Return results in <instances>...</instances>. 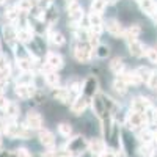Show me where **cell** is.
<instances>
[{
	"mask_svg": "<svg viewBox=\"0 0 157 157\" xmlns=\"http://www.w3.org/2000/svg\"><path fill=\"white\" fill-rule=\"evenodd\" d=\"M94 55V49L91 47V44L86 41V39H77V43L74 46V58L82 63V64H86L91 61Z\"/></svg>",
	"mask_w": 157,
	"mask_h": 157,
	"instance_id": "cell-1",
	"label": "cell"
},
{
	"mask_svg": "<svg viewBox=\"0 0 157 157\" xmlns=\"http://www.w3.org/2000/svg\"><path fill=\"white\" fill-rule=\"evenodd\" d=\"M66 151L69 154V157H77V155H82L85 151H88V141L78 135L75 138H72L68 145H66Z\"/></svg>",
	"mask_w": 157,
	"mask_h": 157,
	"instance_id": "cell-2",
	"label": "cell"
},
{
	"mask_svg": "<svg viewBox=\"0 0 157 157\" xmlns=\"http://www.w3.org/2000/svg\"><path fill=\"white\" fill-rule=\"evenodd\" d=\"M5 134L11 138H29L30 137V129L27 126H21L14 121H10L6 123V129H5Z\"/></svg>",
	"mask_w": 157,
	"mask_h": 157,
	"instance_id": "cell-3",
	"label": "cell"
},
{
	"mask_svg": "<svg viewBox=\"0 0 157 157\" xmlns=\"http://www.w3.org/2000/svg\"><path fill=\"white\" fill-rule=\"evenodd\" d=\"M66 11H68V19H69V22L74 25V27L82 22V19H83V8H82V5L78 3L77 0H71V2H68Z\"/></svg>",
	"mask_w": 157,
	"mask_h": 157,
	"instance_id": "cell-4",
	"label": "cell"
},
{
	"mask_svg": "<svg viewBox=\"0 0 157 157\" xmlns=\"http://www.w3.org/2000/svg\"><path fill=\"white\" fill-rule=\"evenodd\" d=\"M126 126L129 129H143L146 126L145 113H138V112L130 110V113H127V116H126Z\"/></svg>",
	"mask_w": 157,
	"mask_h": 157,
	"instance_id": "cell-5",
	"label": "cell"
},
{
	"mask_svg": "<svg viewBox=\"0 0 157 157\" xmlns=\"http://www.w3.org/2000/svg\"><path fill=\"white\" fill-rule=\"evenodd\" d=\"M98 91H99V80L94 75H90L82 85V94L86 96L88 99H93L98 94Z\"/></svg>",
	"mask_w": 157,
	"mask_h": 157,
	"instance_id": "cell-6",
	"label": "cell"
},
{
	"mask_svg": "<svg viewBox=\"0 0 157 157\" xmlns=\"http://www.w3.org/2000/svg\"><path fill=\"white\" fill-rule=\"evenodd\" d=\"M64 66V60L60 54L57 52H49L46 57V66L44 69H54V71H60Z\"/></svg>",
	"mask_w": 157,
	"mask_h": 157,
	"instance_id": "cell-7",
	"label": "cell"
},
{
	"mask_svg": "<svg viewBox=\"0 0 157 157\" xmlns=\"http://www.w3.org/2000/svg\"><path fill=\"white\" fill-rule=\"evenodd\" d=\"M88 30L93 32L96 35H101V32L104 30V21H102V14L91 11L88 14Z\"/></svg>",
	"mask_w": 157,
	"mask_h": 157,
	"instance_id": "cell-8",
	"label": "cell"
},
{
	"mask_svg": "<svg viewBox=\"0 0 157 157\" xmlns=\"http://www.w3.org/2000/svg\"><path fill=\"white\" fill-rule=\"evenodd\" d=\"M36 86L35 85H16L14 88V94L22 99V101H27V99H32L35 94H36Z\"/></svg>",
	"mask_w": 157,
	"mask_h": 157,
	"instance_id": "cell-9",
	"label": "cell"
},
{
	"mask_svg": "<svg viewBox=\"0 0 157 157\" xmlns=\"http://www.w3.org/2000/svg\"><path fill=\"white\" fill-rule=\"evenodd\" d=\"M25 126L30 130H39L43 129V116L35 110H30L27 115V120H25Z\"/></svg>",
	"mask_w": 157,
	"mask_h": 157,
	"instance_id": "cell-10",
	"label": "cell"
},
{
	"mask_svg": "<svg viewBox=\"0 0 157 157\" xmlns=\"http://www.w3.org/2000/svg\"><path fill=\"white\" fill-rule=\"evenodd\" d=\"M91 99H88L86 96H83V94H78L75 99H72V102H71V112L74 113V115H82L83 112H85V109H86V105H88V102H90Z\"/></svg>",
	"mask_w": 157,
	"mask_h": 157,
	"instance_id": "cell-11",
	"label": "cell"
},
{
	"mask_svg": "<svg viewBox=\"0 0 157 157\" xmlns=\"http://www.w3.org/2000/svg\"><path fill=\"white\" fill-rule=\"evenodd\" d=\"M104 27H105L107 32L115 38H120L124 33V27L121 25V22L116 21V19H107L105 22H104Z\"/></svg>",
	"mask_w": 157,
	"mask_h": 157,
	"instance_id": "cell-12",
	"label": "cell"
},
{
	"mask_svg": "<svg viewBox=\"0 0 157 157\" xmlns=\"http://www.w3.org/2000/svg\"><path fill=\"white\" fill-rule=\"evenodd\" d=\"M149 107H151V101L148 98H145V96H138V98L132 99V102H130V110L132 112L145 113Z\"/></svg>",
	"mask_w": 157,
	"mask_h": 157,
	"instance_id": "cell-13",
	"label": "cell"
},
{
	"mask_svg": "<svg viewBox=\"0 0 157 157\" xmlns=\"http://www.w3.org/2000/svg\"><path fill=\"white\" fill-rule=\"evenodd\" d=\"M127 43V49H129V54L135 57V58H140L145 55V46H143L138 39H130V41H126Z\"/></svg>",
	"mask_w": 157,
	"mask_h": 157,
	"instance_id": "cell-14",
	"label": "cell"
},
{
	"mask_svg": "<svg viewBox=\"0 0 157 157\" xmlns=\"http://www.w3.org/2000/svg\"><path fill=\"white\" fill-rule=\"evenodd\" d=\"M44 82H46L47 86H50L52 90H54V88L60 86L61 80H60V75H58L57 71H54V69H44Z\"/></svg>",
	"mask_w": 157,
	"mask_h": 157,
	"instance_id": "cell-15",
	"label": "cell"
},
{
	"mask_svg": "<svg viewBox=\"0 0 157 157\" xmlns=\"http://www.w3.org/2000/svg\"><path fill=\"white\" fill-rule=\"evenodd\" d=\"M88 151H90L91 155L99 157L104 151H105V143H104V140H101V138H93L88 143Z\"/></svg>",
	"mask_w": 157,
	"mask_h": 157,
	"instance_id": "cell-16",
	"label": "cell"
},
{
	"mask_svg": "<svg viewBox=\"0 0 157 157\" xmlns=\"http://www.w3.org/2000/svg\"><path fill=\"white\" fill-rule=\"evenodd\" d=\"M52 96H54L55 101H58V102H61V104H68V102L72 99L69 90H68V88H61V86L54 88V91H52Z\"/></svg>",
	"mask_w": 157,
	"mask_h": 157,
	"instance_id": "cell-17",
	"label": "cell"
},
{
	"mask_svg": "<svg viewBox=\"0 0 157 157\" xmlns=\"http://www.w3.org/2000/svg\"><path fill=\"white\" fill-rule=\"evenodd\" d=\"M39 141L44 148H54L55 146V138L52 135V132H49L47 129H39Z\"/></svg>",
	"mask_w": 157,
	"mask_h": 157,
	"instance_id": "cell-18",
	"label": "cell"
},
{
	"mask_svg": "<svg viewBox=\"0 0 157 157\" xmlns=\"http://www.w3.org/2000/svg\"><path fill=\"white\" fill-rule=\"evenodd\" d=\"M17 30V41L22 44H29L35 39L33 30L30 27H24V29H16Z\"/></svg>",
	"mask_w": 157,
	"mask_h": 157,
	"instance_id": "cell-19",
	"label": "cell"
},
{
	"mask_svg": "<svg viewBox=\"0 0 157 157\" xmlns=\"http://www.w3.org/2000/svg\"><path fill=\"white\" fill-rule=\"evenodd\" d=\"M3 38H5V41L11 46H16L17 43V30L13 27V25H5L3 27Z\"/></svg>",
	"mask_w": 157,
	"mask_h": 157,
	"instance_id": "cell-20",
	"label": "cell"
},
{
	"mask_svg": "<svg viewBox=\"0 0 157 157\" xmlns=\"http://www.w3.org/2000/svg\"><path fill=\"white\" fill-rule=\"evenodd\" d=\"M138 6L146 16H154V13L157 10V5L154 0H138Z\"/></svg>",
	"mask_w": 157,
	"mask_h": 157,
	"instance_id": "cell-21",
	"label": "cell"
},
{
	"mask_svg": "<svg viewBox=\"0 0 157 157\" xmlns=\"http://www.w3.org/2000/svg\"><path fill=\"white\" fill-rule=\"evenodd\" d=\"M141 33V29H140V25L137 24H132V25H129L127 29H124V33H123V38L126 39V41H130V39H137Z\"/></svg>",
	"mask_w": 157,
	"mask_h": 157,
	"instance_id": "cell-22",
	"label": "cell"
},
{
	"mask_svg": "<svg viewBox=\"0 0 157 157\" xmlns=\"http://www.w3.org/2000/svg\"><path fill=\"white\" fill-rule=\"evenodd\" d=\"M120 75L124 78V82H126L127 85H134V86H137V85L143 83V82H141V78L138 77V74H137L135 71H124V72L120 74Z\"/></svg>",
	"mask_w": 157,
	"mask_h": 157,
	"instance_id": "cell-23",
	"label": "cell"
},
{
	"mask_svg": "<svg viewBox=\"0 0 157 157\" xmlns=\"http://www.w3.org/2000/svg\"><path fill=\"white\" fill-rule=\"evenodd\" d=\"M17 64V69L21 72H33L35 69V63H33V58H25V60H17L16 61Z\"/></svg>",
	"mask_w": 157,
	"mask_h": 157,
	"instance_id": "cell-24",
	"label": "cell"
},
{
	"mask_svg": "<svg viewBox=\"0 0 157 157\" xmlns=\"http://www.w3.org/2000/svg\"><path fill=\"white\" fill-rule=\"evenodd\" d=\"M110 71H112L113 74H116V75L123 74V72L126 71V64H124V61H123L121 58H113V60L110 61Z\"/></svg>",
	"mask_w": 157,
	"mask_h": 157,
	"instance_id": "cell-25",
	"label": "cell"
},
{
	"mask_svg": "<svg viewBox=\"0 0 157 157\" xmlns=\"http://www.w3.org/2000/svg\"><path fill=\"white\" fill-rule=\"evenodd\" d=\"M19 112H21V109H19V105L16 102H10V105L6 107V110H5V116L8 118L10 121H14L16 118L19 116Z\"/></svg>",
	"mask_w": 157,
	"mask_h": 157,
	"instance_id": "cell-26",
	"label": "cell"
},
{
	"mask_svg": "<svg viewBox=\"0 0 157 157\" xmlns=\"http://www.w3.org/2000/svg\"><path fill=\"white\" fill-rule=\"evenodd\" d=\"M94 55L99 58V60H105L109 55H110V47L107 46V44H98L96 47H94Z\"/></svg>",
	"mask_w": 157,
	"mask_h": 157,
	"instance_id": "cell-27",
	"label": "cell"
},
{
	"mask_svg": "<svg viewBox=\"0 0 157 157\" xmlns=\"http://www.w3.org/2000/svg\"><path fill=\"white\" fill-rule=\"evenodd\" d=\"M127 86L129 85L124 82V78L121 75H118L115 80H113V88H115L116 93H120V94H126L127 93Z\"/></svg>",
	"mask_w": 157,
	"mask_h": 157,
	"instance_id": "cell-28",
	"label": "cell"
},
{
	"mask_svg": "<svg viewBox=\"0 0 157 157\" xmlns=\"http://www.w3.org/2000/svg\"><path fill=\"white\" fill-rule=\"evenodd\" d=\"M33 72H21V75L17 77V85H33Z\"/></svg>",
	"mask_w": 157,
	"mask_h": 157,
	"instance_id": "cell-29",
	"label": "cell"
},
{
	"mask_svg": "<svg viewBox=\"0 0 157 157\" xmlns=\"http://www.w3.org/2000/svg\"><path fill=\"white\" fill-rule=\"evenodd\" d=\"M107 5L109 3L105 2V0H93V2H91V11L98 13V14H102V13L105 11Z\"/></svg>",
	"mask_w": 157,
	"mask_h": 157,
	"instance_id": "cell-30",
	"label": "cell"
},
{
	"mask_svg": "<svg viewBox=\"0 0 157 157\" xmlns=\"http://www.w3.org/2000/svg\"><path fill=\"white\" fill-rule=\"evenodd\" d=\"M50 43L54 46H57V47H60V46H63L64 43H66V38H64V35L60 33V32H52L50 33Z\"/></svg>",
	"mask_w": 157,
	"mask_h": 157,
	"instance_id": "cell-31",
	"label": "cell"
},
{
	"mask_svg": "<svg viewBox=\"0 0 157 157\" xmlns=\"http://www.w3.org/2000/svg\"><path fill=\"white\" fill-rule=\"evenodd\" d=\"M17 6H19V10H21L22 13H25V14H27V13H30V11L36 6V2H35V0H21Z\"/></svg>",
	"mask_w": 157,
	"mask_h": 157,
	"instance_id": "cell-32",
	"label": "cell"
},
{
	"mask_svg": "<svg viewBox=\"0 0 157 157\" xmlns=\"http://www.w3.org/2000/svg\"><path fill=\"white\" fill-rule=\"evenodd\" d=\"M138 154L140 157H152L154 155V148L149 143H141V146L138 148Z\"/></svg>",
	"mask_w": 157,
	"mask_h": 157,
	"instance_id": "cell-33",
	"label": "cell"
},
{
	"mask_svg": "<svg viewBox=\"0 0 157 157\" xmlns=\"http://www.w3.org/2000/svg\"><path fill=\"white\" fill-rule=\"evenodd\" d=\"M145 57L148 58L149 63L157 64V47H148L145 50Z\"/></svg>",
	"mask_w": 157,
	"mask_h": 157,
	"instance_id": "cell-34",
	"label": "cell"
},
{
	"mask_svg": "<svg viewBox=\"0 0 157 157\" xmlns=\"http://www.w3.org/2000/svg\"><path fill=\"white\" fill-rule=\"evenodd\" d=\"M36 2V8L39 11H47L50 6H54V0H35Z\"/></svg>",
	"mask_w": 157,
	"mask_h": 157,
	"instance_id": "cell-35",
	"label": "cell"
},
{
	"mask_svg": "<svg viewBox=\"0 0 157 157\" xmlns=\"http://www.w3.org/2000/svg\"><path fill=\"white\" fill-rule=\"evenodd\" d=\"M135 72L138 74V77L141 78V82H148V78H149V74H151V71L148 69V68H145V66H140V68H137L135 69Z\"/></svg>",
	"mask_w": 157,
	"mask_h": 157,
	"instance_id": "cell-36",
	"label": "cell"
},
{
	"mask_svg": "<svg viewBox=\"0 0 157 157\" xmlns=\"http://www.w3.org/2000/svg\"><path fill=\"white\" fill-rule=\"evenodd\" d=\"M58 132L63 137H69L72 134V127H71L69 123H61V124H58Z\"/></svg>",
	"mask_w": 157,
	"mask_h": 157,
	"instance_id": "cell-37",
	"label": "cell"
},
{
	"mask_svg": "<svg viewBox=\"0 0 157 157\" xmlns=\"http://www.w3.org/2000/svg\"><path fill=\"white\" fill-rule=\"evenodd\" d=\"M146 86L149 90H157V71H151L149 78H148V82H146Z\"/></svg>",
	"mask_w": 157,
	"mask_h": 157,
	"instance_id": "cell-38",
	"label": "cell"
},
{
	"mask_svg": "<svg viewBox=\"0 0 157 157\" xmlns=\"http://www.w3.org/2000/svg\"><path fill=\"white\" fill-rule=\"evenodd\" d=\"M10 80V71H0V91H3Z\"/></svg>",
	"mask_w": 157,
	"mask_h": 157,
	"instance_id": "cell-39",
	"label": "cell"
},
{
	"mask_svg": "<svg viewBox=\"0 0 157 157\" xmlns=\"http://www.w3.org/2000/svg\"><path fill=\"white\" fill-rule=\"evenodd\" d=\"M138 138H140V141H141V143H151L154 137H152V134L149 132L148 129H145V130L141 129V132L138 134Z\"/></svg>",
	"mask_w": 157,
	"mask_h": 157,
	"instance_id": "cell-40",
	"label": "cell"
},
{
	"mask_svg": "<svg viewBox=\"0 0 157 157\" xmlns=\"http://www.w3.org/2000/svg\"><path fill=\"white\" fill-rule=\"evenodd\" d=\"M145 118H146V124H151L157 120V110H154L152 107H149L146 112H145Z\"/></svg>",
	"mask_w": 157,
	"mask_h": 157,
	"instance_id": "cell-41",
	"label": "cell"
},
{
	"mask_svg": "<svg viewBox=\"0 0 157 157\" xmlns=\"http://www.w3.org/2000/svg\"><path fill=\"white\" fill-rule=\"evenodd\" d=\"M10 99L5 96V94H0V112H5L6 110V107L10 105Z\"/></svg>",
	"mask_w": 157,
	"mask_h": 157,
	"instance_id": "cell-42",
	"label": "cell"
},
{
	"mask_svg": "<svg viewBox=\"0 0 157 157\" xmlns=\"http://www.w3.org/2000/svg\"><path fill=\"white\" fill-rule=\"evenodd\" d=\"M0 71H11L10 69V63L5 55H0Z\"/></svg>",
	"mask_w": 157,
	"mask_h": 157,
	"instance_id": "cell-43",
	"label": "cell"
},
{
	"mask_svg": "<svg viewBox=\"0 0 157 157\" xmlns=\"http://www.w3.org/2000/svg\"><path fill=\"white\" fill-rule=\"evenodd\" d=\"M16 157H32V152L27 148H19L16 149Z\"/></svg>",
	"mask_w": 157,
	"mask_h": 157,
	"instance_id": "cell-44",
	"label": "cell"
},
{
	"mask_svg": "<svg viewBox=\"0 0 157 157\" xmlns=\"http://www.w3.org/2000/svg\"><path fill=\"white\" fill-rule=\"evenodd\" d=\"M99 157H116V152H115V149H105Z\"/></svg>",
	"mask_w": 157,
	"mask_h": 157,
	"instance_id": "cell-45",
	"label": "cell"
},
{
	"mask_svg": "<svg viewBox=\"0 0 157 157\" xmlns=\"http://www.w3.org/2000/svg\"><path fill=\"white\" fill-rule=\"evenodd\" d=\"M5 129H6V123H5V120L0 118V132H5Z\"/></svg>",
	"mask_w": 157,
	"mask_h": 157,
	"instance_id": "cell-46",
	"label": "cell"
},
{
	"mask_svg": "<svg viewBox=\"0 0 157 157\" xmlns=\"http://www.w3.org/2000/svg\"><path fill=\"white\" fill-rule=\"evenodd\" d=\"M44 157H58V154L54 152V151H47V152L44 154Z\"/></svg>",
	"mask_w": 157,
	"mask_h": 157,
	"instance_id": "cell-47",
	"label": "cell"
},
{
	"mask_svg": "<svg viewBox=\"0 0 157 157\" xmlns=\"http://www.w3.org/2000/svg\"><path fill=\"white\" fill-rule=\"evenodd\" d=\"M152 137H154V138H152V141L155 143V146H157V130H154V132H152Z\"/></svg>",
	"mask_w": 157,
	"mask_h": 157,
	"instance_id": "cell-48",
	"label": "cell"
},
{
	"mask_svg": "<svg viewBox=\"0 0 157 157\" xmlns=\"http://www.w3.org/2000/svg\"><path fill=\"white\" fill-rule=\"evenodd\" d=\"M8 155H10L8 152H0V157H8Z\"/></svg>",
	"mask_w": 157,
	"mask_h": 157,
	"instance_id": "cell-49",
	"label": "cell"
},
{
	"mask_svg": "<svg viewBox=\"0 0 157 157\" xmlns=\"http://www.w3.org/2000/svg\"><path fill=\"white\" fill-rule=\"evenodd\" d=\"M3 2H5V0H0V5H2V3H3Z\"/></svg>",
	"mask_w": 157,
	"mask_h": 157,
	"instance_id": "cell-50",
	"label": "cell"
},
{
	"mask_svg": "<svg viewBox=\"0 0 157 157\" xmlns=\"http://www.w3.org/2000/svg\"><path fill=\"white\" fill-rule=\"evenodd\" d=\"M0 146H2V138H0Z\"/></svg>",
	"mask_w": 157,
	"mask_h": 157,
	"instance_id": "cell-51",
	"label": "cell"
},
{
	"mask_svg": "<svg viewBox=\"0 0 157 157\" xmlns=\"http://www.w3.org/2000/svg\"><path fill=\"white\" fill-rule=\"evenodd\" d=\"M66 2H71V0H66Z\"/></svg>",
	"mask_w": 157,
	"mask_h": 157,
	"instance_id": "cell-52",
	"label": "cell"
}]
</instances>
